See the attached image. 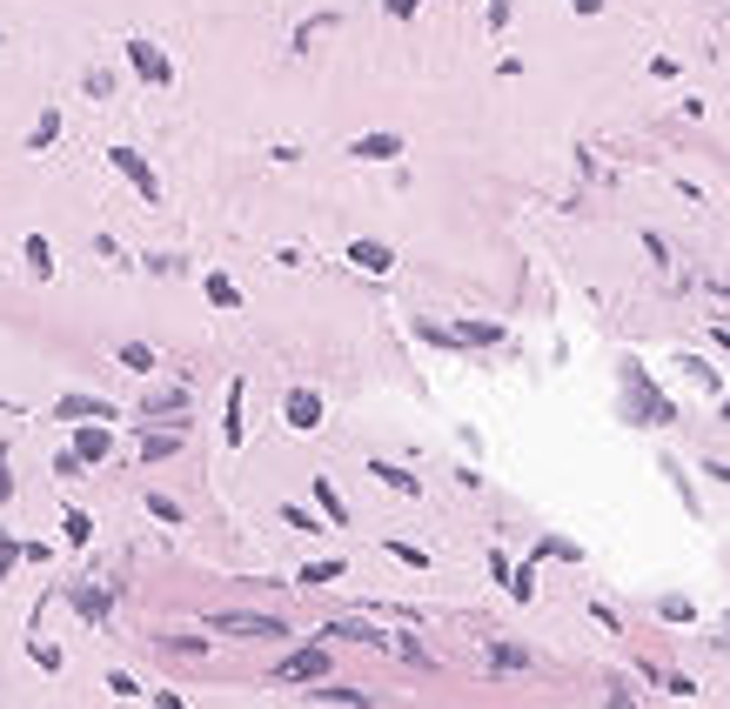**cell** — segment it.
Wrapping results in <instances>:
<instances>
[{
	"instance_id": "cell-1",
	"label": "cell",
	"mask_w": 730,
	"mask_h": 709,
	"mask_svg": "<svg viewBox=\"0 0 730 709\" xmlns=\"http://www.w3.org/2000/svg\"><path fill=\"white\" fill-rule=\"evenodd\" d=\"M107 168L121 175V181H135V194H141V202H162V181H155V168H148L135 147H107Z\"/></svg>"
},
{
	"instance_id": "cell-2",
	"label": "cell",
	"mask_w": 730,
	"mask_h": 709,
	"mask_svg": "<svg viewBox=\"0 0 730 709\" xmlns=\"http://www.w3.org/2000/svg\"><path fill=\"white\" fill-rule=\"evenodd\" d=\"M208 629L215 636H289L276 616H248V609H221V616H208Z\"/></svg>"
},
{
	"instance_id": "cell-3",
	"label": "cell",
	"mask_w": 730,
	"mask_h": 709,
	"mask_svg": "<svg viewBox=\"0 0 730 709\" xmlns=\"http://www.w3.org/2000/svg\"><path fill=\"white\" fill-rule=\"evenodd\" d=\"M128 67L141 74L148 88H168V81H175V67H168V54H162L155 41H141V34H135V41H128Z\"/></svg>"
},
{
	"instance_id": "cell-4",
	"label": "cell",
	"mask_w": 730,
	"mask_h": 709,
	"mask_svg": "<svg viewBox=\"0 0 730 709\" xmlns=\"http://www.w3.org/2000/svg\"><path fill=\"white\" fill-rule=\"evenodd\" d=\"M322 676H329V649H295L276 669V683H322Z\"/></svg>"
},
{
	"instance_id": "cell-5",
	"label": "cell",
	"mask_w": 730,
	"mask_h": 709,
	"mask_svg": "<svg viewBox=\"0 0 730 709\" xmlns=\"http://www.w3.org/2000/svg\"><path fill=\"white\" fill-rule=\"evenodd\" d=\"M107 449H114V428L107 422H74V455H81V468L88 462H107Z\"/></svg>"
},
{
	"instance_id": "cell-6",
	"label": "cell",
	"mask_w": 730,
	"mask_h": 709,
	"mask_svg": "<svg viewBox=\"0 0 730 709\" xmlns=\"http://www.w3.org/2000/svg\"><path fill=\"white\" fill-rule=\"evenodd\" d=\"M54 422H114V402H101V396H61Z\"/></svg>"
},
{
	"instance_id": "cell-7",
	"label": "cell",
	"mask_w": 730,
	"mask_h": 709,
	"mask_svg": "<svg viewBox=\"0 0 730 709\" xmlns=\"http://www.w3.org/2000/svg\"><path fill=\"white\" fill-rule=\"evenodd\" d=\"M282 415H289V428H302V436H309V428H322V396H316V388H295Z\"/></svg>"
},
{
	"instance_id": "cell-8",
	"label": "cell",
	"mask_w": 730,
	"mask_h": 709,
	"mask_svg": "<svg viewBox=\"0 0 730 709\" xmlns=\"http://www.w3.org/2000/svg\"><path fill=\"white\" fill-rule=\"evenodd\" d=\"M67 603H74V609H81L88 622H101V616L114 609V596H107V589H88V582H74V589H67Z\"/></svg>"
},
{
	"instance_id": "cell-9",
	"label": "cell",
	"mask_w": 730,
	"mask_h": 709,
	"mask_svg": "<svg viewBox=\"0 0 730 709\" xmlns=\"http://www.w3.org/2000/svg\"><path fill=\"white\" fill-rule=\"evenodd\" d=\"M349 261H356L362 274H389V268H396V255L382 248V242H349Z\"/></svg>"
},
{
	"instance_id": "cell-10",
	"label": "cell",
	"mask_w": 730,
	"mask_h": 709,
	"mask_svg": "<svg viewBox=\"0 0 730 709\" xmlns=\"http://www.w3.org/2000/svg\"><path fill=\"white\" fill-rule=\"evenodd\" d=\"M181 449V428H148L141 436V462H168Z\"/></svg>"
},
{
	"instance_id": "cell-11",
	"label": "cell",
	"mask_w": 730,
	"mask_h": 709,
	"mask_svg": "<svg viewBox=\"0 0 730 709\" xmlns=\"http://www.w3.org/2000/svg\"><path fill=\"white\" fill-rule=\"evenodd\" d=\"M356 154H362V162H396V154H402V134H362Z\"/></svg>"
},
{
	"instance_id": "cell-12",
	"label": "cell",
	"mask_w": 730,
	"mask_h": 709,
	"mask_svg": "<svg viewBox=\"0 0 730 709\" xmlns=\"http://www.w3.org/2000/svg\"><path fill=\"white\" fill-rule=\"evenodd\" d=\"M489 662H496V669H529L536 649H523V643H489Z\"/></svg>"
},
{
	"instance_id": "cell-13",
	"label": "cell",
	"mask_w": 730,
	"mask_h": 709,
	"mask_svg": "<svg viewBox=\"0 0 730 709\" xmlns=\"http://www.w3.org/2000/svg\"><path fill=\"white\" fill-rule=\"evenodd\" d=\"M27 268L41 274V282L54 274V248H48V234H27Z\"/></svg>"
},
{
	"instance_id": "cell-14",
	"label": "cell",
	"mask_w": 730,
	"mask_h": 709,
	"mask_svg": "<svg viewBox=\"0 0 730 709\" xmlns=\"http://www.w3.org/2000/svg\"><path fill=\"white\" fill-rule=\"evenodd\" d=\"M54 134H61V114L48 107L41 121H34V134H27V154H41V147H54Z\"/></svg>"
},
{
	"instance_id": "cell-15",
	"label": "cell",
	"mask_w": 730,
	"mask_h": 709,
	"mask_svg": "<svg viewBox=\"0 0 730 709\" xmlns=\"http://www.w3.org/2000/svg\"><path fill=\"white\" fill-rule=\"evenodd\" d=\"M141 409H148V415H181V409H188V396H181V388H155V396H148Z\"/></svg>"
},
{
	"instance_id": "cell-16",
	"label": "cell",
	"mask_w": 730,
	"mask_h": 709,
	"mask_svg": "<svg viewBox=\"0 0 730 709\" xmlns=\"http://www.w3.org/2000/svg\"><path fill=\"white\" fill-rule=\"evenodd\" d=\"M121 369L148 375V369H155V348H148V341H121Z\"/></svg>"
},
{
	"instance_id": "cell-17",
	"label": "cell",
	"mask_w": 730,
	"mask_h": 709,
	"mask_svg": "<svg viewBox=\"0 0 730 709\" xmlns=\"http://www.w3.org/2000/svg\"><path fill=\"white\" fill-rule=\"evenodd\" d=\"M316 502H322V516H329L335 529H342V523H349V508H342V495H335V489H329L322 476H316Z\"/></svg>"
},
{
	"instance_id": "cell-18",
	"label": "cell",
	"mask_w": 730,
	"mask_h": 709,
	"mask_svg": "<svg viewBox=\"0 0 730 709\" xmlns=\"http://www.w3.org/2000/svg\"><path fill=\"white\" fill-rule=\"evenodd\" d=\"M369 476H382V482H389L396 495H415V476H402V468H396V462H375V468H369Z\"/></svg>"
},
{
	"instance_id": "cell-19",
	"label": "cell",
	"mask_w": 730,
	"mask_h": 709,
	"mask_svg": "<svg viewBox=\"0 0 730 709\" xmlns=\"http://www.w3.org/2000/svg\"><path fill=\"white\" fill-rule=\"evenodd\" d=\"M61 536H67V542H74V549H81V542H88V536H94V523H88V516H81V508H67V516H61Z\"/></svg>"
},
{
	"instance_id": "cell-20",
	"label": "cell",
	"mask_w": 730,
	"mask_h": 709,
	"mask_svg": "<svg viewBox=\"0 0 730 709\" xmlns=\"http://www.w3.org/2000/svg\"><path fill=\"white\" fill-rule=\"evenodd\" d=\"M221 436H228V442H242V382L228 388V422H221Z\"/></svg>"
},
{
	"instance_id": "cell-21",
	"label": "cell",
	"mask_w": 730,
	"mask_h": 709,
	"mask_svg": "<svg viewBox=\"0 0 730 709\" xmlns=\"http://www.w3.org/2000/svg\"><path fill=\"white\" fill-rule=\"evenodd\" d=\"M208 301H215V308H242V295H235V282H228V274H208Z\"/></svg>"
},
{
	"instance_id": "cell-22",
	"label": "cell",
	"mask_w": 730,
	"mask_h": 709,
	"mask_svg": "<svg viewBox=\"0 0 730 709\" xmlns=\"http://www.w3.org/2000/svg\"><path fill=\"white\" fill-rule=\"evenodd\" d=\"M8 502H14V449L0 442V508H8Z\"/></svg>"
},
{
	"instance_id": "cell-23",
	"label": "cell",
	"mask_w": 730,
	"mask_h": 709,
	"mask_svg": "<svg viewBox=\"0 0 730 709\" xmlns=\"http://www.w3.org/2000/svg\"><path fill=\"white\" fill-rule=\"evenodd\" d=\"M309 702H369V689H309Z\"/></svg>"
},
{
	"instance_id": "cell-24",
	"label": "cell",
	"mask_w": 730,
	"mask_h": 709,
	"mask_svg": "<svg viewBox=\"0 0 730 709\" xmlns=\"http://www.w3.org/2000/svg\"><path fill=\"white\" fill-rule=\"evenodd\" d=\"M14 563H21V542L0 529V582H8V569H14Z\"/></svg>"
},
{
	"instance_id": "cell-25",
	"label": "cell",
	"mask_w": 730,
	"mask_h": 709,
	"mask_svg": "<svg viewBox=\"0 0 730 709\" xmlns=\"http://www.w3.org/2000/svg\"><path fill=\"white\" fill-rule=\"evenodd\" d=\"M107 696H141V683L128 676V669H114V676H107Z\"/></svg>"
},
{
	"instance_id": "cell-26",
	"label": "cell",
	"mask_w": 730,
	"mask_h": 709,
	"mask_svg": "<svg viewBox=\"0 0 730 709\" xmlns=\"http://www.w3.org/2000/svg\"><path fill=\"white\" fill-rule=\"evenodd\" d=\"M148 508H155L162 523H181V502H175V495H148Z\"/></svg>"
},
{
	"instance_id": "cell-27",
	"label": "cell",
	"mask_w": 730,
	"mask_h": 709,
	"mask_svg": "<svg viewBox=\"0 0 730 709\" xmlns=\"http://www.w3.org/2000/svg\"><path fill=\"white\" fill-rule=\"evenodd\" d=\"M342 576V563H309V569H302V582H335Z\"/></svg>"
},
{
	"instance_id": "cell-28",
	"label": "cell",
	"mask_w": 730,
	"mask_h": 709,
	"mask_svg": "<svg viewBox=\"0 0 730 709\" xmlns=\"http://www.w3.org/2000/svg\"><path fill=\"white\" fill-rule=\"evenodd\" d=\"M389 556H402L409 569H430V556H422V549H409V542H389Z\"/></svg>"
},
{
	"instance_id": "cell-29",
	"label": "cell",
	"mask_w": 730,
	"mask_h": 709,
	"mask_svg": "<svg viewBox=\"0 0 730 709\" xmlns=\"http://www.w3.org/2000/svg\"><path fill=\"white\" fill-rule=\"evenodd\" d=\"M382 8H389L396 21H409V14H415V0H382Z\"/></svg>"
},
{
	"instance_id": "cell-30",
	"label": "cell",
	"mask_w": 730,
	"mask_h": 709,
	"mask_svg": "<svg viewBox=\"0 0 730 709\" xmlns=\"http://www.w3.org/2000/svg\"><path fill=\"white\" fill-rule=\"evenodd\" d=\"M489 21H496V27H503V21H510V0H489Z\"/></svg>"
},
{
	"instance_id": "cell-31",
	"label": "cell",
	"mask_w": 730,
	"mask_h": 709,
	"mask_svg": "<svg viewBox=\"0 0 730 709\" xmlns=\"http://www.w3.org/2000/svg\"><path fill=\"white\" fill-rule=\"evenodd\" d=\"M569 8H576V14H597V8H603V0H569Z\"/></svg>"
},
{
	"instance_id": "cell-32",
	"label": "cell",
	"mask_w": 730,
	"mask_h": 709,
	"mask_svg": "<svg viewBox=\"0 0 730 709\" xmlns=\"http://www.w3.org/2000/svg\"><path fill=\"white\" fill-rule=\"evenodd\" d=\"M710 341H717V348H723V354H730V328H710Z\"/></svg>"
}]
</instances>
